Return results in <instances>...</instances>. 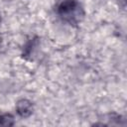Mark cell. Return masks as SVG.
Masks as SVG:
<instances>
[{
	"instance_id": "obj_1",
	"label": "cell",
	"mask_w": 127,
	"mask_h": 127,
	"mask_svg": "<svg viewBox=\"0 0 127 127\" xmlns=\"http://www.w3.org/2000/svg\"><path fill=\"white\" fill-rule=\"evenodd\" d=\"M57 13L69 24H77L84 16L83 9L76 0H60L57 3Z\"/></svg>"
},
{
	"instance_id": "obj_2",
	"label": "cell",
	"mask_w": 127,
	"mask_h": 127,
	"mask_svg": "<svg viewBox=\"0 0 127 127\" xmlns=\"http://www.w3.org/2000/svg\"><path fill=\"white\" fill-rule=\"evenodd\" d=\"M16 109L21 117H29L33 113V104L28 99H21L16 104Z\"/></svg>"
},
{
	"instance_id": "obj_3",
	"label": "cell",
	"mask_w": 127,
	"mask_h": 127,
	"mask_svg": "<svg viewBox=\"0 0 127 127\" xmlns=\"http://www.w3.org/2000/svg\"><path fill=\"white\" fill-rule=\"evenodd\" d=\"M14 125V117L11 114H3L0 115V126H13Z\"/></svg>"
},
{
	"instance_id": "obj_4",
	"label": "cell",
	"mask_w": 127,
	"mask_h": 127,
	"mask_svg": "<svg viewBox=\"0 0 127 127\" xmlns=\"http://www.w3.org/2000/svg\"><path fill=\"white\" fill-rule=\"evenodd\" d=\"M0 22H1V17H0Z\"/></svg>"
}]
</instances>
